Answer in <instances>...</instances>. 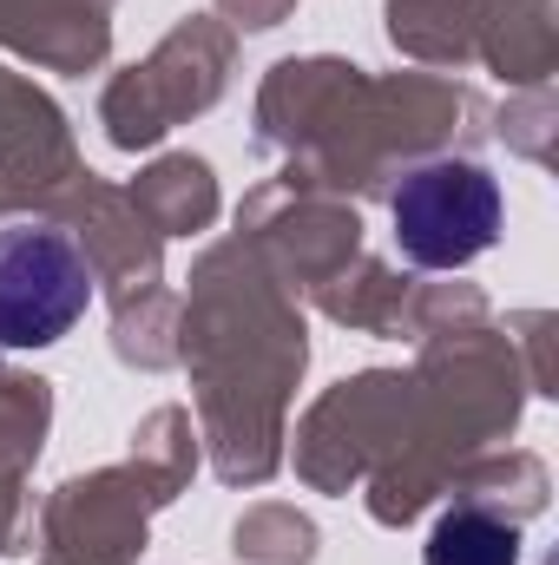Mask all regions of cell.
<instances>
[{
  "mask_svg": "<svg viewBox=\"0 0 559 565\" xmlns=\"http://www.w3.org/2000/svg\"><path fill=\"white\" fill-rule=\"evenodd\" d=\"M500 178L467 158H428L389 198L395 244L421 270H467L474 257H487L500 237Z\"/></svg>",
  "mask_w": 559,
  "mask_h": 565,
  "instance_id": "6da1fadb",
  "label": "cell"
},
{
  "mask_svg": "<svg viewBox=\"0 0 559 565\" xmlns=\"http://www.w3.org/2000/svg\"><path fill=\"white\" fill-rule=\"evenodd\" d=\"M93 309V264L53 224L0 231V349H46Z\"/></svg>",
  "mask_w": 559,
  "mask_h": 565,
  "instance_id": "7a4b0ae2",
  "label": "cell"
},
{
  "mask_svg": "<svg viewBox=\"0 0 559 565\" xmlns=\"http://www.w3.org/2000/svg\"><path fill=\"white\" fill-rule=\"evenodd\" d=\"M428 565H520V533L487 507H454L428 533Z\"/></svg>",
  "mask_w": 559,
  "mask_h": 565,
  "instance_id": "3957f363",
  "label": "cell"
}]
</instances>
